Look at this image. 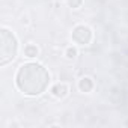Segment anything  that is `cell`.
I'll return each instance as SVG.
<instances>
[{
  "instance_id": "cell-1",
  "label": "cell",
  "mask_w": 128,
  "mask_h": 128,
  "mask_svg": "<svg viewBox=\"0 0 128 128\" xmlns=\"http://www.w3.org/2000/svg\"><path fill=\"white\" fill-rule=\"evenodd\" d=\"M50 76L38 63H26L17 72V86L26 95H39L45 90Z\"/></svg>"
},
{
  "instance_id": "cell-2",
  "label": "cell",
  "mask_w": 128,
  "mask_h": 128,
  "mask_svg": "<svg viewBox=\"0 0 128 128\" xmlns=\"http://www.w3.org/2000/svg\"><path fill=\"white\" fill-rule=\"evenodd\" d=\"M15 53H17V39H15V36L9 30L2 29V60H0V63L6 65L9 60H12L15 57Z\"/></svg>"
},
{
  "instance_id": "cell-3",
  "label": "cell",
  "mask_w": 128,
  "mask_h": 128,
  "mask_svg": "<svg viewBox=\"0 0 128 128\" xmlns=\"http://www.w3.org/2000/svg\"><path fill=\"white\" fill-rule=\"evenodd\" d=\"M66 90H68V88H66V84H60V83H57L54 88H53V94L56 95V96H65L66 95Z\"/></svg>"
},
{
  "instance_id": "cell-4",
  "label": "cell",
  "mask_w": 128,
  "mask_h": 128,
  "mask_svg": "<svg viewBox=\"0 0 128 128\" xmlns=\"http://www.w3.org/2000/svg\"><path fill=\"white\" fill-rule=\"evenodd\" d=\"M92 80L89 78V77H83L82 80H80V89L83 90V92H89L90 89H92Z\"/></svg>"
},
{
  "instance_id": "cell-5",
  "label": "cell",
  "mask_w": 128,
  "mask_h": 128,
  "mask_svg": "<svg viewBox=\"0 0 128 128\" xmlns=\"http://www.w3.org/2000/svg\"><path fill=\"white\" fill-rule=\"evenodd\" d=\"M24 54H26L27 57H35V56L38 54V47L33 45V44H29V45L24 48Z\"/></svg>"
},
{
  "instance_id": "cell-6",
  "label": "cell",
  "mask_w": 128,
  "mask_h": 128,
  "mask_svg": "<svg viewBox=\"0 0 128 128\" xmlns=\"http://www.w3.org/2000/svg\"><path fill=\"white\" fill-rule=\"evenodd\" d=\"M66 54H68V57H70V59H72V57H76V54H77V51H76V48H70Z\"/></svg>"
},
{
  "instance_id": "cell-7",
  "label": "cell",
  "mask_w": 128,
  "mask_h": 128,
  "mask_svg": "<svg viewBox=\"0 0 128 128\" xmlns=\"http://www.w3.org/2000/svg\"><path fill=\"white\" fill-rule=\"evenodd\" d=\"M70 2V5L72 6V8H77L78 5H80V0H68Z\"/></svg>"
}]
</instances>
